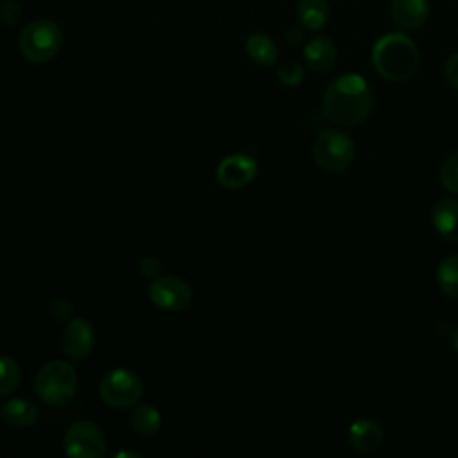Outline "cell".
I'll return each instance as SVG.
<instances>
[{
	"instance_id": "obj_1",
	"label": "cell",
	"mask_w": 458,
	"mask_h": 458,
	"mask_svg": "<svg viewBox=\"0 0 458 458\" xmlns=\"http://www.w3.org/2000/svg\"><path fill=\"white\" fill-rule=\"evenodd\" d=\"M374 107V91L358 73L335 77L322 97L326 118L340 127H354L365 122Z\"/></svg>"
},
{
	"instance_id": "obj_2",
	"label": "cell",
	"mask_w": 458,
	"mask_h": 458,
	"mask_svg": "<svg viewBox=\"0 0 458 458\" xmlns=\"http://www.w3.org/2000/svg\"><path fill=\"white\" fill-rule=\"evenodd\" d=\"M372 63L376 72L394 82L408 81L420 64L417 45L404 32L383 34L372 47Z\"/></svg>"
},
{
	"instance_id": "obj_3",
	"label": "cell",
	"mask_w": 458,
	"mask_h": 458,
	"mask_svg": "<svg viewBox=\"0 0 458 458\" xmlns=\"http://www.w3.org/2000/svg\"><path fill=\"white\" fill-rule=\"evenodd\" d=\"M36 395L50 406L68 404L77 392V372L64 360H50L39 367L34 379Z\"/></svg>"
},
{
	"instance_id": "obj_4",
	"label": "cell",
	"mask_w": 458,
	"mask_h": 458,
	"mask_svg": "<svg viewBox=\"0 0 458 458\" xmlns=\"http://www.w3.org/2000/svg\"><path fill=\"white\" fill-rule=\"evenodd\" d=\"M63 30L52 20L30 21L18 38L21 55L30 63H47L61 50Z\"/></svg>"
},
{
	"instance_id": "obj_5",
	"label": "cell",
	"mask_w": 458,
	"mask_h": 458,
	"mask_svg": "<svg viewBox=\"0 0 458 458\" xmlns=\"http://www.w3.org/2000/svg\"><path fill=\"white\" fill-rule=\"evenodd\" d=\"M315 163L326 172H344L356 157L354 140L342 129H324L313 141Z\"/></svg>"
},
{
	"instance_id": "obj_6",
	"label": "cell",
	"mask_w": 458,
	"mask_h": 458,
	"mask_svg": "<svg viewBox=\"0 0 458 458\" xmlns=\"http://www.w3.org/2000/svg\"><path fill=\"white\" fill-rule=\"evenodd\" d=\"M98 394L111 408H129L141 399L143 383L129 369H113L100 379Z\"/></svg>"
},
{
	"instance_id": "obj_7",
	"label": "cell",
	"mask_w": 458,
	"mask_h": 458,
	"mask_svg": "<svg viewBox=\"0 0 458 458\" xmlns=\"http://www.w3.org/2000/svg\"><path fill=\"white\" fill-rule=\"evenodd\" d=\"M107 440L98 424L91 420L73 422L63 438V449L73 458H100L106 454Z\"/></svg>"
},
{
	"instance_id": "obj_8",
	"label": "cell",
	"mask_w": 458,
	"mask_h": 458,
	"mask_svg": "<svg viewBox=\"0 0 458 458\" xmlns=\"http://www.w3.org/2000/svg\"><path fill=\"white\" fill-rule=\"evenodd\" d=\"M152 304L166 311H182L191 304L193 292L190 284L175 276H157L148 286Z\"/></svg>"
},
{
	"instance_id": "obj_9",
	"label": "cell",
	"mask_w": 458,
	"mask_h": 458,
	"mask_svg": "<svg viewBox=\"0 0 458 458\" xmlns=\"http://www.w3.org/2000/svg\"><path fill=\"white\" fill-rule=\"evenodd\" d=\"M258 165L247 154H233L220 161L216 166V181L227 190H240L254 181Z\"/></svg>"
},
{
	"instance_id": "obj_10",
	"label": "cell",
	"mask_w": 458,
	"mask_h": 458,
	"mask_svg": "<svg viewBox=\"0 0 458 458\" xmlns=\"http://www.w3.org/2000/svg\"><path fill=\"white\" fill-rule=\"evenodd\" d=\"M95 347V329L86 318H72L61 333V351L72 360H84Z\"/></svg>"
},
{
	"instance_id": "obj_11",
	"label": "cell",
	"mask_w": 458,
	"mask_h": 458,
	"mask_svg": "<svg viewBox=\"0 0 458 458\" xmlns=\"http://www.w3.org/2000/svg\"><path fill=\"white\" fill-rule=\"evenodd\" d=\"M429 0H392L390 16L397 29L404 32L419 30L429 18Z\"/></svg>"
},
{
	"instance_id": "obj_12",
	"label": "cell",
	"mask_w": 458,
	"mask_h": 458,
	"mask_svg": "<svg viewBox=\"0 0 458 458\" xmlns=\"http://www.w3.org/2000/svg\"><path fill=\"white\" fill-rule=\"evenodd\" d=\"M385 440L383 428L372 419H360L349 428V444L358 453H372Z\"/></svg>"
},
{
	"instance_id": "obj_13",
	"label": "cell",
	"mask_w": 458,
	"mask_h": 458,
	"mask_svg": "<svg viewBox=\"0 0 458 458\" xmlns=\"http://www.w3.org/2000/svg\"><path fill=\"white\" fill-rule=\"evenodd\" d=\"M306 64L318 73L329 72L336 63V47L335 43L326 36H315L311 38L302 50Z\"/></svg>"
},
{
	"instance_id": "obj_14",
	"label": "cell",
	"mask_w": 458,
	"mask_h": 458,
	"mask_svg": "<svg viewBox=\"0 0 458 458\" xmlns=\"http://www.w3.org/2000/svg\"><path fill=\"white\" fill-rule=\"evenodd\" d=\"M431 222L437 233L453 243H458V200L442 199L431 208Z\"/></svg>"
},
{
	"instance_id": "obj_15",
	"label": "cell",
	"mask_w": 458,
	"mask_h": 458,
	"mask_svg": "<svg viewBox=\"0 0 458 458\" xmlns=\"http://www.w3.org/2000/svg\"><path fill=\"white\" fill-rule=\"evenodd\" d=\"M0 419L11 428H29L38 420V408L29 399L13 397L0 406Z\"/></svg>"
},
{
	"instance_id": "obj_16",
	"label": "cell",
	"mask_w": 458,
	"mask_h": 458,
	"mask_svg": "<svg viewBox=\"0 0 458 458\" xmlns=\"http://www.w3.org/2000/svg\"><path fill=\"white\" fill-rule=\"evenodd\" d=\"M331 14L329 0H299L297 20L308 30H318L327 23Z\"/></svg>"
},
{
	"instance_id": "obj_17",
	"label": "cell",
	"mask_w": 458,
	"mask_h": 458,
	"mask_svg": "<svg viewBox=\"0 0 458 458\" xmlns=\"http://www.w3.org/2000/svg\"><path fill=\"white\" fill-rule=\"evenodd\" d=\"M245 52L247 55L256 63V64H261V66H270L277 61L279 57V48L276 45V41L267 36V34H261V32H256V34H250L245 41Z\"/></svg>"
},
{
	"instance_id": "obj_18",
	"label": "cell",
	"mask_w": 458,
	"mask_h": 458,
	"mask_svg": "<svg viewBox=\"0 0 458 458\" xmlns=\"http://www.w3.org/2000/svg\"><path fill=\"white\" fill-rule=\"evenodd\" d=\"M131 426L140 435H156L161 428V413L152 404H134L131 411Z\"/></svg>"
},
{
	"instance_id": "obj_19",
	"label": "cell",
	"mask_w": 458,
	"mask_h": 458,
	"mask_svg": "<svg viewBox=\"0 0 458 458\" xmlns=\"http://www.w3.org/2000/svg\"><path fill=\"white\" fill-rule=\"evenodd\" d=\"M437 281L445 295L458 299V254L447 256L438 263Z\"/></svg>"
},
{
	"instance_id": "obj_20",
	"label": "cell",
	"mask_w": 458,
	"mask_h": 458,
	"mask_svg": "<svg viewBox=\"0 0 458 458\" xmlns=\"http://www.w3.org/2000/svg\"><path fill=\"white\" fill-rule=\"evenodd\" d=\"M21 379V369L11 356H0V397L13 394Z\"/></svg>"
},
{
	"instance_id": "obj_21",
	"label": "cell",
	"mask_w": 458,
	"mask_h": 458,
	"mask_svg": "<svg viewBox=\"0 0 458 458\" xmlns=\"http://www.w3.org/2000/svg\"><path fill=\"white\" fill-rule=\"evenodd\" d=\"M440 182L447 191L458 193V150L449 154L442 163Z\"/></svg>"
},
{
	"instance_id": "obj_22",
	"label": "cell",
	"mask_w": 458,
	"mask_h": 458,
	"mask_svg": "<svg viewBox=\"0 0 458 458\" xmlns=\"http://www.w3.org/2000/svg\"><path fill=\"white\" fill-rule=\"evenodd\" d=\"M277 79L286 86H297L304 79V68L295 61L283 63L277 68Z\"/></svg>"
},
{
	"instance_id": "obj_23",
	"label": "cell",
	"mask_w": 458,
	"mask_h": 458,
	"mask_svg": "<svg viewBox=\"0 0 458 458\" xmlns=\"http://www.w3.org/2000/svg\"><path fill=\"white\" fill-rule=\"evenodd\" d=\"M48 311L50 315L59 320V322H64V320H70L72 315H73V304L68 301V299H63V297H57L50 302L48 306Z\"/></svg>"
},
{
	"instance_id": "obj_24",
	"label": "cell",
	"mask_w": 458,
	"mask_h": 458,
	"mask_svg": "<svg viewBox=\"0 0 458 458\" xmlns=\"http://www.w3.org/2000/svg\"><path fill=\"white\" fill-rule=\"evenodd\" d=\"M21 7L13 0H7L0 9V18L7 25H16L21 20Z\"/></svg>"
},
{
	"instance_id": "obj_25",
	"label": "cell",
	"mask_w": 458,
	"mask_h": 458,
	"mask_svg": "<svg viewBox=\"0 0 458 458\" xmlns=\"http://www.w3.org/2000/svg\"><path fill=\"white\" fill-rule=\"evenodd\" d=\"M140 270L145 277H152L156 279L157 276H161V270H163V263L159 261V258L156 256H145L140 263Z\"/></svg>"
},
{
	"instance_id": "obj_26",
	"label": "cell",
	"mask_w": 458,
	"mask_h": 458,
	"mask_svg": "<svg viewBox=\"0 0 458 458\" xmlns=\"http://www.w3.org/2000/svg\"><path fill=\"white\" fill-rule=\"evenodd\" d=\"M444 77L445 81L454 88L458 89V52L451 54L445 63H444Z\"/></svg>"
},
{
	"instance_id": "obj_27",
	"label": "cell",
	"mask_w": 458,
	"mask_h": 458,
	"mask_svg": "<svg viewBox=\"0 0 458 458\" xmlns=\"http://www.w3.org/2000/svg\"><path fill=\"white\" fill-rule=\"evenodd\" d=\"M302 41H304V32H302V29H299V27L288 29V32H286V43H288L290 47H299Z\"/></svg>"
},
{
	"instance_id": "obj_28",
	"label": "cell",
	"mask_w": 458,
	"mask_h": 458,
	"mask_svg": "<svg viewBox=\"0 0 458 458\" xmlns=\"http://www.w3.org/2000/svg\"><path fill=\"white\" fill-rule=\"evenodd\" d=\"M116 456H141V453H136V451H122V453H116Z\"/></svg>"
},
{
	"instance_id": "obj_29",
	"label": "cell",
	"mask_w": 458,
	"mask_h": 458,
	"mask_svg": "<svg viewBox=\"0 0 458 458\" xmlns=\"http://www.w3.org/2000/svg\"><path fill=\"white\" fill-rule=\"evenodd\" d=\"M453 347H454V351L458 352V327H456L454 333H453Z\"/></svg>"
}]
</instances>
